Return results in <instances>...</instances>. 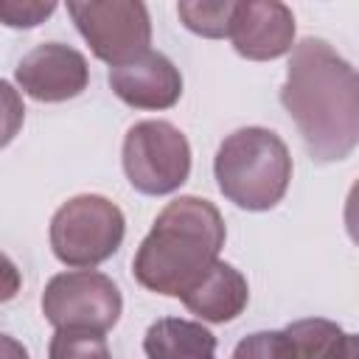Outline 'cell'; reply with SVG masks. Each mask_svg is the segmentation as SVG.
Instances as JSON below:
<instances>
[{
	"mask_svg": "<svg viewBox=\"0 0 359 359\" xmlns=\"http://www.w3.org/2000/svg\"><path fill=\"white\" fill-rule=\"evenodd\" d=\"M22 121H25V107L20 90H14L6 79H0V149H6L17 137Z\"/></svg>",
	"mask_w": 359,
	"mask_h": 359,
	"instance_id": "cell-18",
	"label": "cell"
},
{
	"mask_svg": "<svg viewBox=\"0 0 359 359\" xmlns=\"http://www.w3.org/2000/svg\"><path fill=\"white\" fill-rule=\"evenodd\" d=\"M48 359H112L104 334L56 331L48 345Z\"/></svg>",
	"mask_w": 359,
	"mask_h": 359,
	"instance_id": "cell-15",
	"label": "cell"
},
{
	"mask_svg": "<svg viewBox=\"0 0 359 359\" xmlns=\"http://www.w3.org/2000/svg\"><path fill=\"white\" fill-rule=\"evenodd\" d=\"M233 3L236 0H194V3H180L177 14L188 31L208 39H222L227 36L230 28Z\"/></svg>",
	"mask_w": 359,
	"mask_h": 359,
	"instance_id": "cell-14",
	"label": "cell"
},
{
	"mask_svg": "<svg viewBox=\"0 0 359 359\" xmlns=\"http://www.w3.org/2000/svg\"><path fill=\"white\" fill-rule=\"evenodd\" d=\"M107 79L112 93L135 109H168L182 95L180 67L165 53L151 48L121 67H109Z\"/></svg>",
	"mask_w": 359,
	"mask_h": 359,
	"instance_id": "cell-10",
	"label": "cell"
},
{
	"mask_svg": "<svg viewBox=\"0 0 359 359\" xmlns=\"http://www.w3.org/2000/svg\"><path fill=\"white\" fill-rule=\"evenodd\" d=\"M233 359H297V356L283 331H255L236 345Z\"/></svg>",
	"mask_w": 359,
	"mask_h": 359,
	"instance_id": "cell-16",
	"label": "cell"
},
{
	"mask_svg": "<svg viewBox=\"0 0 359 359\" xmlns=\"http://www.w3.org/2000/svg\"><path fill=\"white\" fill-rule=\"evenodd\" d=\"M180 300L205 323H230L247 309L250 286L233 264L216 261L185 294H180Z\"/></svg>",
	"mask_w": 359,
	"mask_h": 359,
	"instance_id": "cell-11",
	"label": "cell"
},
{
	"mask_svg": "<svg viewBox=\"0 0 359 359\" xmlns=\"http://www.w3.org/2000/svg\"><path fill=\"white\" fill-rule=\"evenodd\" d=\"M0 359H31V356L22 342H17L8 334H0Z\"/></svg>",
	"mask_w": 359,
	"mask_h": 359,
	"instance_id": "cell-20",
	"label": "cell"
},
{
	"mask_svg": "<svg viewBox=\"0 0 359 359\" xmlns=\"http://www.w3.org/2000/svg\"><path fill=\"white\" fill-rule=\"evenodd\" d=\"M283 334L289 337L297 359H337L353 337L342 331V325L323 320V317L294 320L283 328Z\"/></svg>",
	"mask_w": 359,
	"mask_h": 359,
	"instance_id": "cell-13",
	"label": "cell"
},
{
	"mask_svg": "<svg viewBox=\"0 0 359 359\" xmlns=\"http://www.w3.org/2000/svg\"><path fill=\"white\" fill-rule=\"evenodd\" d=\"M123 174L146 196H165L191 177L188 137L168 121H137L123 137Z\"/></svg>",
	"mask_w": 359,
	"mask_h": 359,
	"instance_id": "cell-5",
	"label": "cell"
},
{
	"mask_svg": "<svg viewBox=\"0 0 359 359\" xmlns=\"http://www.w3.org/2000/svg\"><path fill=\"white\" fill-rule=\"evenodd\" d=\"M50 250L73 269H93L109 261L126 236L123 210L101 194H79L67 199L50 219Z\"/></svg>",
	"mask_w": 359,
	"mask_h": 359,
	"instance_id": "cell-4",
	"label": "cell"
},
{
	"mask_svg": "<svg viewBox=\"0 0 359 359\" xmlns=\"http://www.w3.org/2000/svg\"><path fill=\"white\" fill-rule=\"evenodd\" d=\"M224 236V219L213 202L180 196L157 213L140 241L132 258L135 280L149 292L180 297L219 261Z\"/></svg>",
	"mask_w": 359,
	"mask_h": 359,
	"instance_id": "cell-2",
	"label": "cell"
},
{
	"mask_svg": "<svg viewBox=\"0 0 359 359\" xmlns=\"http://www.w3.org/2000/svg\"><path fill=\"white\" fill-rule=\"evenodd\" d=\"M227 39L236 53L250 62H269L292 50L294 14L278 0H241L233 3Z\"/></svg>",
	"mask_w": 359,
	"mask_h": 359,
	"instance_id": "cell-9",
	"label": "cell"
},
{
	"mask_svg": "<svg viewBox=\"0 0 359 359\" xmlns=\"http://www.w3.org/2000/svg\"><path fill=\"white\" fill-rule=\"evenodd\" d=\"M213 177L236 208L252 213L272 210L289 191L292 154L272 129L241 126L222 140L213 157Z\"/></svg>",
	"mask_w": 359,
	"mask_h": 359,
	"instance_id": "cell-3",
	"label": "cell"
},
{
	"mask_svg": "<svg viewBox=\"0 0 359 359\" xmlns=\"http://www.w3.org/2000/svg\"><path fill=\"white\" fill-rule=\"evenodd\" d=\"M53 11V0H0V22L8 28H36Z\"/></svg>",
	"mask_w": 359,
	"mask_h": 359,
	"instance_id": "cell-17",
	"label": "cell"
},
{
	"mask_svg": "<svg viewBox=\"0 0 359 359\" xmlns=\"http://www.w3.org/2000/svg\"><path fill=\"white\" fill-rule=\"evenodd\" d=\"M280 104L317 163H339L359 143V81L353 65L325 39L292 45Z\"/></svg>",
	"mask_w": 359,
	"mask_h": 359,
	"instance_id": "cell-1",
	"label": "cell"
},
{
	"mask_svg": "<svg viewBox=\"0 0 359 359\" xmlns=\"http://www.w3.org/2000/svg\"><path fill=\"white\" fill-rule=\"evenodd\" d=\"M20 286H22V275L17 269V264L0 252V303H8L20 294Z\"/></svg>",
	"mask_w": 359,
	"mask_h": 359,
	"instance_id": "cell-19",
	"label": "cell"
},
{
	"mask_svg": "<svg viewBox=\"0 0 359 359\" xmlns=\"http://www.w3.org/2000/svg\"><path fill=\"white\" fill-rule=\"evenodd\" d=\"M146 359H216V337L196 320L160 317L143 337Z\"/></svg>",
	"mask_w": 359,
	"mask_h": 359,
	"instance_id": "cell-12",
	"label": "cell"
},
{
	"mask_svg": "<svg viewBox=\"0 0 359 359\" xmlns=\"http://www.w3.org/2000/svg\"><path fill=\"white\" fill-rule=\"evenodd\" d=\"M14 79L25 95L59 104L81 95L90 84V65L81 50L65 42H42L31 48L14 67Z\"/></svg>",
	"mask_w": 359,
	"mask_h": 359,
	"instance_id": "cell-8",
	"label": "cell"
},
{
	"mask_svg": "<svg viewBox=\"0 0 359 359\" xmlns=\"http://www.w3.org/2000/svg\"><path fill=\"white\" fill-rule=\"evenodd\" d=\"M123 311L115 280L95 269H70L48 280L42 292V314L56 331L107 334Z\"/></svg>",
	"mask_w": 359,
	"mask_h": 359,
	"instance_id": "cell-6",
	"label": "cell"
},
{
	"mask_svg": "<svg viewBox=\"0 0 359 359\" xmlns=\"http://www.w3.org/2000/svg\"><path fill=\"white\" fill-rule=\"evenodd\" d=\"M67 14L95 59L109 67L143 56L151 45L149 8L137 0H70Z\"/></svg>",
	"mask_w": 359,
	"mask_h": 359,
	"instance_id": "cell-7",
	"label": "cell"
}]
</instances>
